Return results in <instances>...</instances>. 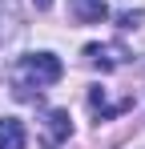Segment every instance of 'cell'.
<instances>
[{
  "mask_svg": "<svg viewBox=\"0 0 145 149\" xmlns=\"http://www.w3.org/2000/svg\"><path fill=\"white\" fill-rule=\"evenodd\" d=\"M61 61L52 56V52H28L20 56V65H16V81H12V89H16V97H32V89L40 93L45 85H56L61 81Z\"/></svg>",
  "mask_w": 145,
  "mask_h": 149,
  "instance_id": "6da1fadb",
  "label": "cell"
},
{
  "mask_svg": "<svg viewBox=\"0 0 145 149\" xmlns=\"http://www.w3.org/2000/svg\"><path fill=\"white\" fill-rule=\"evenodd\" d=\"M85 61L93 65V69H101V73H113V69H121L125 61H129V49L125 45H89L85 49Z\"/></svg>",
  "mask_w": 145,
  "mask_h": 149,
  "instance_id": "7a4b0ae2",
  "label": "cell"
},
{
  "mask_svg": "<svg viewBox=\"0 0 145 149\" xmlns=\"http://www.w3.org/2000/svg\"><path fill=\"white\" fill-rule=\"evenodd\" d=\"M69 16L77 24H105L109 20V4L105 0H69Z\"/></svg>",
  "mask_w": 145,
  "mask_h": 149,
  "instance_id": "3957f363",
  "label": "cell"
},
{
  "mask_svg": "<svg viewBox=\"0 0 145 149\" xmlns=\"http://www.w3.org/2000/svg\"><path fill=\"white\" fill-rule=\"evenodd\" d=\"M48 145H61V141H69V133H72V121H69V109H52L48 113Z\"/></svg>",
  "mask_w": 145,
  "mask_h": 149,
  "instance_id": "277c9868",
  "label": "cell"
},
{
  "mask_svg": "<svg viewBox=\"0 0 145 149\" xmlns=\"http://www.w3.org/2000/svg\"><path fill=\"white\" fill-rule=\"evenodd\" d=\"M24 125L16 117H0V149H24Z\"/></svg>",
  "mask_w": 145,
  "mask_h": 149,
  "instance_id": "5b68a950",
  "label": "cell"
},
{
  "mask_svg": "<svg viewBox=\"0 0 145 149\" xmlns=\"http://www.w3.org/2000/svg\"><path fill=\"white\" fill-rule=\"evenodd\" d=\"M141 24V12L133 8V12H121V28H137Z\"/></svg>",
  "mask_w": 145,
  "mask_h": 149,
  "instance_id": "8992f818",
  "label": "cell"
},
{
  "mask_svg": "<svg viewBox=\"0 0 145 149\" xmlns=\"http://www.w3.org/2000/svg\"><path fill=\"white\" fill-rule=\"evenodd\" d=\"M32 4H36V8H48V4H52V0H32Z\"/></svg>",
  "mask_w": 145,
  "mask_h": 149,
  "instance_id": "52a82bcc",
  "label": "cell"
}]
</instances>
